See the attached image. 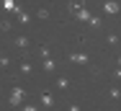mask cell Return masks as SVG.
<instances>
[{
    "label": "cell",
    "instance_id": "1",
    "mask_svg": "<svg viewBox=\"0 0 121 111\" xmlns=\"http://www.w3.org/2000/svg\"><path fill=\"white\" fill-rule=\"evenodd\" d=\"M23 111H36V109H23Z\"/></svg>",
    "mask_w": 121,
    "mask_h": 111
}]
</instances>
